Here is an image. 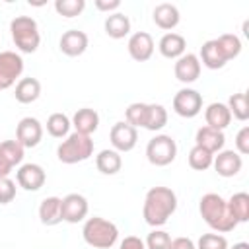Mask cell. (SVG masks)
<instances>
[{
	"instance_id": "6da1fadb",
	"label": "cell",
	"mask_w": 249,
	"mask_h": 249,
	"mask_svg": "<svg viewBox=\"0 0 249 249\" xmlns=\"http://www.w3.org/2000/svg\"><path fill=\"white\" fill-rule=\"evenodd\" d=\"M177 210V195L169 187H152L144 196L142 218L148 226H163Z\"/></svg>"
},
{
	"instance_id": "7a4b0ae2",
	"label": "cell",
	"mask_w": 249,
	"mask_h": 249,
	"mask_svg": "<svg viewBox=\"0 0 249 249\" xmlns=\"http://www.w3.org/2000/svg\"><path fill=\"white\" fill-rule=\"evenodd\" d=\"M198 212L202 216V220L218 233H228L231 231L237 222L235 218L230 214L228 202L224 196H220L218 193H206L200 196L198 200Z\"/></svg>"
},
{
	"instance_id": "3957f363",
	"label": "cell",
	"mask_w": 249,
	"mask_h": 249,
	"mask_svg": "<svg viewBox=\"0 0 249 249\" xmlns=\"http://www.w3.org/2000/svg\"><path fill=\"white\" fill-rule=\"evenodd\" d=\"M82 237L89 247L111 249L119 239V228L101 216H93V218H88L84 222Z\"/></svg>"
},
{
	"instance_id": "277c9868",
	"label": "cell",
	"mask_w": 249,
	"mask_h": 249,
	"mask_svg": "<svg viewBox=\"0 0 249 249\" xmlns=\"http://www.w3.org/2000/svg\"><path fill=\"white\" fill-rule=\"evenodd\" d=\"M10 33H12V41L16 43V47L21 53H35L41 45V33H39V25L33 18L29 16H16L10 21Z\"/></svg>"
},
{
	"instance_id": "5b68a950",
	"label": "cell",
	"mask_w": 249,
	"mask_h": 249,
	"mask_svg": "<svg viewBox=\"0 0 249 249\" xmlns=\"http://www.w3.org/2000/svg\"><path fill=\"white\" fill-rule=\"evenodd\" d=\"M91 156H93V140L91 136H86L80 132L68 134L56 148V158L66 165L86 161Z\"/></svg>"
},
{
	"instance_id": "8992f818",
	"label": "cell",
	"mask_w": 249,
	"mask_h": 249,
	"mask_svg": "<svg viewBox=\"0 0 249 249\" xmlns=\"http://www.w3.org/2000/svg\"><path fill=\"white\" fill-rule=\"evenodd\" d=\"M177 156V144L169 134H156L146 144V158L156 167L169 165Z\"/></svg>"
},
{
	"instance_id": "52a82bcc",
	"label": "cell",
	"mask_w": 249,
	"mask_h": 249,
	"mask_svg": "<svg viewBox=\"0 0 249 249\" xmlns=\"http://www.w3.org/2000/svg\"><path fill=\"white\" fill-rule=\"evenodd\" d=\"M173 111L183 119H193L202 111V95L193 88H183L173 95Z\"/></svg>"
},
{
	"instance_id": "ba28073f",
	"label": "cell",
	"mask_w": 249,
	"mask_h": 249,
	"mask_svg": "<svg viewBox=\"0 0 249 249\" xmlns=\"http://www.w3.org/2000/svg\"><path fill=\"white\" fill-rule=\"evenodd\" d=\"M23 72V58L14 51L0 53V89H8Z\"/></svg>"
},
{
	"instance_id": "9c48e42d",
	"label": "cell",
	"mask_w": 249,
	"mask_h": 249,
	"mask_svg": "<svg viewBox=\"0 0 249 249\" xmlns=\"http://www.w3.org/2000/svg\"><path fill=\"white\" fill-rule=\"evenodd\" d=\"M89 204L88 198L80 193H70L60 198V218L68 224H78L88 216Z\"/></svg>"
},
{
	"instance_id": "30bf717a",
	"label": "cell",
	"mask_w": 249,
	"mask_h": 249,
	"mask_svg": "<svg viewBox=\"0 0 249 249\" xmlns=\"http://www.w3.org/2000/svg\"><path fill=\"white\" fill-rule=\"evenodd\" d=\"M109 140H111L113 150H117L119 154L121 152H130L138 142V130L134 126H130L126 121H119L111 126Z\"/></svg>"
},
{
	"instance_id": "8fae6325",
	"label": "cell",
	"mask_w": 249,
	"mask_h": 249,
	"mask_svg": "<svg viewBox=\"0 0 249 249\" xmlns=\"http://www.w3.org/2000/svg\"><path fill=\"white\" fill-rule=\"evenodd\" d=\"M43 138V124L35 117H23L16 126V140L23 148H35Z\"/></svg>"
},
{
	"instance_id": "7c38bea8",
	"label": "cell",
	"mask_w": 249,
	"mask_h": 249,
	"mask_svg": "<svg viewBox=\"0 0 249 249\" xmlns=\"http://www.w3.org/2000/svg\"><path fill=\"white\" fill-rule=\"evenodd\" d=\"M154 39L150 33L146 31H136L128 37V43H126V49H128V54L132 60L136 62H146L152 58L154 54Z\"/></svg>"
},
{
	"instance_id": "4fadbf2b",
	"label": "cell",
	"mask_w": 249,
	"mask_h": 249,
	"mask_svg": "<svg viewBox=\"0 0 249 249\" xmlns=\"http://www.w3.org/2000/svg\"><path fill=\"white\" fill-rule=\"evenodd\" d=\"M16 179H18V185L23 189V191H39L45 181H47V175H45V169L39 165V163H23L19 165L18 173H16Z\"/></svg>"
},
{
	"instance_id": "5bb4252c",
	"label": "cell",
	"mask_w": 249,
	"mask_h": 249,
	"mask_svg": "<svg viewBox=\"0 0 249 249\" xmlns=\"http://www.w3.org/2000/svg\"><path fill=\"white\" fill-rule=\"evenodd\" d=\"M200 60L196 54L193 53H185L183 56H179L175 60V66H173V74L175 78L181 82V84H193L198 80L200 76Z\"/></svg>"
},
{
	"instance_id": "9a60e30c",
	"label": "cell",
	"mask_w": 249,
	"mask_h": 249,
	"mask_svg": "<svg viewBox=\"0 0 249 249\" xmlns=\"http://www.w3.org/2000/svg\"><path fill=\"white\" fill-rule=\"evenodd\" d=\"M88 35L80 29H68L60 35V41H58V49L66 54V56H80L86 53L88 49Z\"/></svg>"
},
{
	"instance_id": "2e32d148",
	"label": "cell",
	"mask_w": 249,
	"mask_h": 249,
	"mask_svg": "<svg viewBox=\"0 0 249 249\" xmlns=\"http://www.w3.org/2000/svg\"><path fill=\"white\" fill-rule=\"evenodd\" d=\"M212 165L220 177H233L241 171L243 160L235 150H220L218 156H214Z\"/></svg>"
},
{
	"instance_id": "e0dca14e",
	"label": "cell",
	"mask_w": 249,
	"mask_h": 249,
	"mask_svg": "<svg viewBox=\"0 0 249 249\" xmlns=\"http://www.w3.org/2000/svg\"><path fill=\"white\" fill-rule=\"evenodd\" d=\"M152 18H154V23L163 31L175 29L179 25V21H181V14H179L177 6L175 4H167V2L158 4L154 8V12H152Z\"/></svg>"
},
{
	"instance_id": "ac0fdd59",
	"label": "cell",
	"mask_w": 249,
	"mask_h": 249,
	"mask_svg": "<svg viewBox=\"0 0 249 249\" xmlns=\"http://www.w3.org/2000/svg\"><path fill=\"white\" fill-rule=\"evenodd\" d=\"M72 126H74V132H80V134H86V136H91L97 126H99V115L95 109H89V107H82L74 113L72 117Z\"/></svg>"
},
{
	"instance_id": "d6986e66",
	"label": "cell",
	"mask_w": 249,
	"mask_h": 249,
	"mask_svg": "<svg viewBox=\"0 0 249 249\" xmlns=\"http://www.w3.org/2000/svg\"><path fill=\"white\" fill-rule=\"evenodd\" d=\"M226 144V136H224V130H216V128H210V126H200L195 134V146H200L212 154L220 152Z\"/></svg>"
},
{
	"instance_id": "ffe728a7",
	"label": "cell",
	"mask_w": 249,
	"mask_h": 249,
	"mask_svg": "<svg viewBox=\"0 0 249 249\" xmlns=\"http://www.w3.org/2000/svg\"><path fill=\"white\" fill-rule=\"evenodd\" d=\"M158 49H160L161 56H165V58H169V60H177L179 56H183V54H185L187 41H185V37H183V35L169 31V33H165V35L160 39Z\"/></svg>"
},
{
	"instance_id": "44dd1931",
	"label": "cell",
	"mask_w": 249,
	"mask_h": 249,
	"mask_svg": "<svg viewBox=\"0 0 249 249\" xmlns=\"http://www.w3.org/2000/svg\"><path fill=\"white\" fill-rule=\"evenodd\" d=\"M204 119H206V126L216 128V130H224L231 123V113H230L226 103L214 101L204 109Z\"/></svg>"
},
{
	"instance_id": "7402d4cb",
	"label": "cell",
	"mask_w": 249,
	"mask_h": 249,
	"mask_svg": "<svg viewBox=\"0 0 249 249\" xmlns=\"http://www.w3.org/2000/svg\"><path fill=\"white\" fill-rule=\"evenodd\" d=\"M198 60H200V64H204V66L210 68V70H220V68H224L226 62H228V58L224 56V53H222V49L218 47L216 39H210V41L202 43Z\"/></svg>"
},
{
	"instance_id": "603a6c76",
	"label": "cell",
	"mask_w": 249,
	"mask_h": 249,
	"mask_svg": "<svg viewBox=\"0 0 249 249\" xmlns=\"http://www.w3.org/2000/svg\"><path fill=\"white\" fill-rule=\"evenodd\" d=\"M16 101L18 103H23V105H29L33 101L39 99L41 95V82L37 78H21L18 84H16Z\"/></svg>"
},
{
	"instance_id": "cb8c5ba5",
	"label": "cell",
	"mask_w": 249,
	"mask_h": 249,
	"mask_svg": "<svg viewBox=\"0 0 249 249\" xmlns=\"http://www.w3.org/2000/svg\"><path fill=\"white\" fill-rule=\"evenodd\" d=\"M95 167H97V171L103 173V175H115V173H119L121 167H123V158H121V154H119L117 150L105 148V150H101V152L95 156Z\"/></svg>"
},
{
	"instance_id": "d4e9b609",
	"label": "cell",
	"mask_w": 249,
	"mask_h": 249,
	"mask_svg": "<svg viewBox=\"0 0 249 249\" xmlns=\"http://www.w3.org/2000/svg\"><path fill=\"white\" fill-rule=\"evenodd\" d=\"M103 27L111 39H123L130 33V19H128V16H124L121 12H115L105 18Z\"/></svg>"
},
{
	"instance_id": "484cf974",
	"label": "cell",
	"mask_w": 249,
	"mask_h": 249,
	"mask_svg": "<svg viewBox=\"0 0 249 249\" xmlns=\"http://www.w3.org/2000/svg\"><path fill=\"white\" fill-rule=\"evenodd\" d=\"M39 220L43 226H56L62 222L60 218V198L58 196H47L39 204Z\"/></svg>"
},
{
	"instance_id": "4316f807",
	"label": "cell",
	"mask_w": 249,
	"mask_h": 249,
	"mask_svg": "<svg viewBox=\"0 0 249 249\" xmlns=\"http://www.w3.org/2000/svg\"><path fill=\"white\" fill-rule=\"evenodd\" d=\"M165 124H167V111H165V107L160 105V103H148L146 119H144V128L156 132V130H161Z\"/></svg>"
},
{
	"instance_id": "83f0119b",
	"label": "cell",
	"mask_w": 249,
	"mask_h": 249,
	"mask_svg": "<svg viewBox=\"0 0 249 249\" xmlns=\"http://www.w3.org/2000/svg\"><path fill=\"white\" fill-rule=\"evenodd\" d=\"M228 202V208H230V214L235 218V222H247L249 220V195L247 193H235L230 196Z\"/></svg>"
},
{
	"instance_id": "f1b7e54d",
	"label": "cell",
	"mask_w": 249,
	"mask_h": 249,
	"mask_svg": "<svg viewBox=\"0 0 249 249\" xmlns=\"http://www.w3.org/2000/svg\"><path fill=\"white\" fill-rule=\"evenodd\" d=\"M70 126H72V123L64 113H53L47 119V132L53 138H66L70 132Z\"/></svg>"
},
{
	"instance_id": "f546056e",
	"label": "cell",
	"mask_w": 249,
	"mask_h": 249,
	"mask_svg": "<svg viewBox=\"0 0 249 249\" xmlns=\"http://www.w3.org/2000/svg\"><path fill=\"white\" fill-rule=\"evenodd\" d=\"M228 109L231 113V117H235L237 121H247L249 119V97L247 93H233L228 99Z\"/></svg>"
},
{
	"instance_id": "4dcf8cb0",
	"label": "cell",
	"mask_w": 249,
	"mask_h": 249,
	"mask_svg": "<svg viewBox=\"0 0 249 249\" xmlns=\"http://www.w3.org/2000/svg\"><path fill=\"white\" fill-rule=\"evenodd\" d=\"M214 161V154L200 148V146H193L189 152V165L195 171H206Z\"/></svg>"
},
{
	"instance_id": "1f68e13d",
	"label": "cell",
	"mask_w": 249,
	"mask_h": 249,
	"mask_svg": "<svg viewBox=\"0 0 249 249\" xmlns=\"http://www.w3.org/2000/svg\"><path fill=\"white\" fill-rule=\"evenodd\" d=\"M216 43H218V47L222 49V53H224V56H226L228 60L239 56V53H241V39H239L237 35H233V33H224V35H220V37L216 39Z\"/></svg>"
},
{
	"instance_id": "d6a6232c",
	"label": "cell",
	"mask_w": 249,
	"mask_h": 249,
	"mask_svg": "<svg viewBox=\"0 0 249 249\" xmlns=\"http://www.w3.org/2000/svg\"><path fill=\"white\" fill-rule=\"evenodd\" d=\"M84 8H86V0H56L54 2V10L62 18H76L84 12Z\"/></svg>"
},
{
	"instance_id": "836d02e7",
	"label": "cell",
	"mask_w": 249,
	"mask_h": 249,
	"mask_svg": "<svg viewBox=\"0 0 249 249\" xmlns=\"http://www.w3.org/2000/svg\"><path fill=\"white\" fill-rule=\"evenodd\" d=\"M146 109H148V103H140V101L130 103V105L126 107V111H124V119H126V123H128L130 126H134V128H138V126L144 128Z\"/></svg>"
},
{
	"instance_id": "e575fe53",
	"label": "cell",
	"mask_w": 249,
	"mask_h": 249,
	"mask_svg": "<svg viewBox=\"0 0 249 249\" xmlns=\"http://www.w3.org/2000/svg\"><path fill=\"white\" fill-rule=\"evenodd\" d=\"M23 150H25V148H23L18 140H4V142L0 144V152L12 161L14 167L21 163V160H23Z\"/></svg>"
},
{
	"instance_id": "d590c367",
	"label": "cell",
	"mask_w": 249,
	"mask_h": 249,
	"mask_svg": "<svg viewBox=\"0 0 249 249\" xmlns=\"http://www.w3.org/2000/svg\"><path fill=\"white\" fill-rule=\"evenodd\" d=\"M195 245L196 249H228V239L222 233H202Z\"/></svg>"
},
{
	"instance_id": "8d00e7d4",
	"label": "cell",
	"mask_w": 249,
	"mask_h": 249,
	"mask_svg": "<svg viewBox=\"0 0 249 249\" xmlns=\"http://www.w3.org/2000/svg\"><path fill=\"white\" fill-rule=\"evenodd\" d=\"M169 241H171V235L163 230H154L148 233L144 245L146 249H167L169 247Z\"/></svg>"
},
{
	"instance_id": "74e56055",
	"label": "cell",
	"mask_w": 249,
	"mask_h": 249,
	"mask_svg": "<svg viewBox=\"0 0 249 249\" xmlns=\"http://www.w3.org/2000/svg\"><path fill=\"white\" fill-rule=\"evenodd\" d=\"M16 198V183L10 177L0 179V204H8Z\"/></svg>"
},
{
	"instance_id": "f35d334b",
	"label": "cell",
	"mask_w": 249,
	"mask_h": 249,
	"mask_svg": "<svg viewBox=\"0 0 249 249\" xmlns=\"http://www.w3.org/2000/svg\"><path fill=\"white\" fill-rule=\"evenodd\" d=\"M235 152L239 156L249 154V126H241L239 132L235 134Z\"/></svg>"
},
{
	"instance_id": "ab89813d",
	"label": "cell",
	"mask_w": 249,
	"mask_h": 249,
	"mask_svg": "<svg viewBox=\"0 0 249 249\" xmlns=\"http://www.w3.org/2000/svg\"><path fill=\"white\" fill-rule=\"evenodd\" d=\"M119 249H146V245H144V241H142L140 237H136V235H126V237L121 241Z\"/></svg>"
},
{
	"instance_id": "60d3db41",
	"label": "cell",
	"mask_w": 249,
	"mask_h": 249,
	"mask_svg": "<svg viewBox=\"0 0 249 249\" xmlns=\"http://www.w3.org/2000/svg\"><path fill=\"white\" fill-rule=\"evenodd\" d=\"M167 249H196V245L191 237H175V239L169 241Z\"/></svg>"
},
{
	"instance_id": "b9f144b4",
	"label": "cell",
	"mask_w": 249,
	"mask_h": 249,
	"mask_svg": "<svg viewBox=\"0 0 249 249\" xmlns=\"http://www.w3.org/2000/svg\"><path fill=\"white\" fill-rule=\"evenodd\" d=\"M95 8L99 12H115L121 8V0H95Z\"/></svg>"
},
{
	"instance_id": "7bdbcfd3",
	"label": "cell",
	"mask_w": 249,
	"mask_h": 249,
	"mask_svg": "<svg viewBox=\"0 0 249 249\" xmlns=\"http://www.w3.org/2000/svg\"><path fill=\"white\" fill-rule=\"evenodd\" d=\"M12 169H14V165H12V161L0 152V179L2 177H8L10 173H12Z\"/></svg>"
},
{
	"instance_id": "ee69618b",
	"label": "cell",
	"mask_w": 249,
	"mask_h": 249,
	"mask_svg": "<svg viewBox=\"0 0 249 249\" xmlns=\"http://www.w3.org/2000/svg\"><path fill=\"white\" fill-rule=\"evenodd\" d=\"M231 249H249V243L239 241V243H233V247H231Z\"/></svg>"
}]
</instances>
